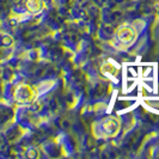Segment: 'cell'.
I'll return each mask as SVG.
<instances>
[{"instance_id":"2","label":"cell","mask_w":159,"mask_h":159,"mask_svg":"<svg viewBox=\"0 0 159 159\" xmlns=\"http://www.w3.org/2000/svg\"><path fill=\"white\" fill-rule=\"evenodd\" d=\"M138 39V31L133 25H121L119 26L115 32H114V39H112V43L117 49H127L132 44H134V42Z\"/></svg>"},{"instance_id":"5","label":"cell","mask_w":159,"mask_h":159,"mask_svg":"<svg viewBox=\"0 0 159 159\" xmlns=\"http://www.w3.org/2000/svg\"><path fill=\"white\" fill-rule=\"evenodd\" d=\"M101 71H102L103 74L109 75L110 78H111V77H116V75L119 74V68L115 67V65L110 64V62H105V64L102 66Z\"/></svg>"},{"instance_id":"1","label":"cell","mask_w":159,"mask_h":159,"mask_svg":"<svg viewBox=\"0 0 159 159\" xmlns=\"http://www.w3.org/2000/svg\"><path fill=\"white\" fill-rule=\"evenodd\" d=\"M121 123L115 116H107L93 125V134L98 139H110L119 134Z\"/></svg>"},{"instance_id":"6","label":"cell","mask_w":159,"mask_h":159,"mask_svg":"<svg viewBox=\"0 0 159 159\" xmlns=\"http://www.w3.org/2000/svg\"><path fill=\"white\" fill-rule=\"evenodd\" d=\"M157 15H158V17H159V5H158V7H157Z\"/></svg>"},{"instance_id":"4","label":"cell","mask_w":159,"mask_h":159,"mask_svg":"<svg viewBox=\"0 0 159 159\" xmlns=\"http://www.w3.org/2000/svg\"><path fill=\"white\" fill-rule=\"evenodd\" d=\"M25 7L29 13L37 15V13L42 12V10L44 7V2H43V0H26Z\"/></svg>"},{"instance_id":"3","label":"cell","mask_w":159,"mask_h":159,"mask_svg":"<svg viewBox=\"0 0 159 159\" xmlns=\"http://www.w3.org/2000/svg\"><path fill=\"white\" fill-rule=\"evenodd\" d=\"M15 101L19 104H29L32 103L36 97H37V91L36 89L32 88L29 84H19L15 90Z\"/></svg>"}]
</instances>
